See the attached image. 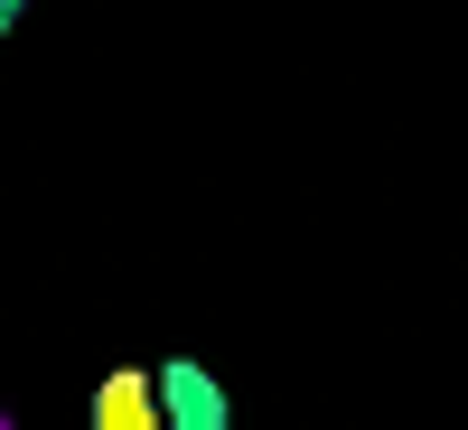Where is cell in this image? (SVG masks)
Returning a JSON list of instances; mask_svg holds the SVG:
<instances>
[{
    "label": "cell",
    "instance_id": "obj_2",
    "mask_svg": "<svg viewBox=\"0 0 468 430\" xmlns=\"http://www.w3.org/2000/svg\"><path fill=\"white\" fill-rule=\"evenodd\" d=\"M160 403H169V430H234V403L207 365H160Z\"/></svg>",
    "mask_w": 468,
    "mask_h": 430
},
{
    "label": "cell",
    "instance_id": "obj_1",
    "mask_svg": "<svg viewBox=\"0 0 468 430\" xmlns=\"http://www.w3.org/2000/svg\"><path fill=\"white\" fill-rule=\"evenodd\" d=\"M94 430H169L160 374H141V365H112V374L94 383Z\"/></svg>",
    "mask_w": 468,
    "mask_h": 430
},
{
    "label": "cell",
    "instance_id": "obj_3",
    "mask_svg": "<svg viewBox=\"0 0 468 430\" xmlns=\"http://www.w3.org/2000/svg\"><path fill=\"white\" fill-rule=\"evenodd\" d=\"M19 10H28V0H0V19H19Z\"/></svg>",
    "mask_w": 468,
    "mask_h": 430
}]
</instances>
